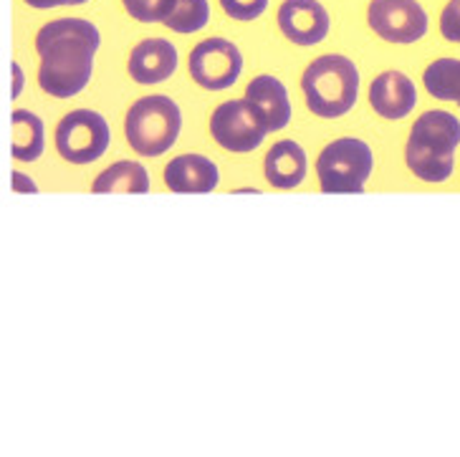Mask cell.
Masks as SVG:
<instances>
[{
  "instance_id": "1",
  "label": "cell",
  "mask_w": 460,
  "mask_h": 457,
  "mask_svg": "<svg viewBox=\"0 0 460 457\" xmlns=\"http://www.w3.org/2000/svg\"><path fill=\"white\" fill-rule=\"evenodd\" d=\"M102 43L99 28L84 18H58L39 31L41 56L39 83L49 96L71 99L82 94L94 74V54Z\"/></svg>"
},
{
  "instance_id": "2",
  "label": "cell",
  "mask_w": 460,
  "mask_h": 457,
  "mask_svg": "<svg viewBox=\"0 0 460 457\" xmlns=\"http://www.w3.org/2000/svg\"><path fill=\"white\" fill-rule=\"evenodd\" d=\"M460 147V119L443 109H430L420 114L412 124L405 145V164L412 175L440 185L453 177L456 149Z\"/></svg>"
},
{
  "instance_id": "3",
  "label": "cell",
  "mask_w": 460,
  "mask_h": 457,
  "mask_svg": "<svg viewBox=\"0 0 460 457\" xmlns=\"http://www.w3.org/2000/svg\"><path fill=\"white\" fill-rule=\"evenodd\" d=\"M304 99L312 114L339 119L349 114L359 96V71L352 58L341 54L319 56L301 76Z\"/></svg>"
},
{
  "instance_id": "4",
  "label": "cell",
  "mask_w": 460,
  "mask_h": 457,
  "mask_svg": "<svg viewBox=\"0 0 460 457\" xmlns=\"http://www.w3.org/2000/svg\"><path fill=\"white\" fill-rule=\"evenodd\" d=\"M182 114L170 96L149 94L137 99L127 111L124 135L129 147L142 157H160L180 136Z\"/></svg>"
},
{
  "instance_id": "5",
  "label": "cell",
  "mask_w": 460,
  "mask_h": 457,
  "mask_svg": "<svg viewBox=\"0 0 460 457\" xmlns=\"http://www.w3.org/2000/svg\"><path fill=\"white\" fill-rule=\"evenodd\" d=\"M372 170H375V152L357 136H341L329 142L316 160L319 188L326 195L365 192Z\"/></svg>"
},
{
  "instance_id": "6",
  "label": "cell",
  "mask_w": 460,
  "mask_h": 457,
  "mask_svg": "<svg viewBox=\"0 0 460 457\" xmlns=\"http://www.w3.org/2000/svg\"><path fill=\"white\" fill-rule=\"evenodd\" d=\"M107 119L94 109H74L56 127V149L71 164H92L109 149Z\"/></svg>"
},
{
  "instance_id": "7",
  "label": "cell",
  "mask_w": 460,
  "mask_h": 457,
  "mask_svg": "<svg viewBox=\"0 0 460 457\" xmlns=\"http://www.w3.org/2000/svg\"><path fill=\"white\" fill-rule=\"evenodd\" d=\"M210 135L228 152H253L269 135L266 121L248 99H230L210 114Z\"/></svg>"
},
{
  "instance_id": "8",
  "label": "cell",
  "mask_w": 460,
  "mask_h": 457,
  "mask_svg": "<svg viewBox=\"0 0 460 457\" xmlns=\"http://www.w3.org/2000/svg\"><path fill=\"white\" fill-rule=\"evenodd\" d=\"M190 76L208 92H223L230 89L241 71H243V56L241 48L228 39H205L190 51Z\"/></svg>"
},
{
  "instance_id": "9",
  "label": "cell",
  "mask_w": 460,
  "mask_h": 457,
  "mask_svg": "<svg viewBox=\"0 0 460 457\" xmlns=\"http://www.w3.org/2000/svg\"><path fill=\"white\" fill-rule=\"evenodd\" d=\"M367 23L387 43H418L428 33V13L418 0H372Z\"/></svg>"
},
{
  "instance_id": "10",
  "label": "cell",
  "mask_w": 460,
  "mask_h": 457,
  "mask_svg": "<svg viewBox=\"0 0 460 457\" xmlns=\"http://www.w3.org/2000/svg\"><path fill=\"white\" fill-rule=\"evenodd\" d=\"M332 18L319 0H284L279 8V28L296 46H316L326 39Z\"/></svg>"
},
{
  "instance_id": "11",
  "label": "cell",
  "mask_w": 460,
  "mask_h": 457,
  "mask_svg": "<svg viewBox=\"0 0 460 457\" xmlns=\"http://www.w3.org/2000/svg\"><path fill=\"white\" fill-rule=\"evenodd\" d=\"M369 104L382 119H405L418 104V89L402 71H382L369 86Z\"/></svg>"
},
{
  "instance_id": "12",
  "label": "cell",
  "mask_w": 460,
  "mask_h": 457,
  "mask_svg": "<svg viewBox=\"0 0 460 457\" xmlns=\"http://www.w3.org/2000/svg\"><path fill=\"white\" fill-rule=\"evenodd\" d=\"M164 185L172 192L185 195H205L220 185V172L213 160L205 154H180L164 167Z\"/></svg>"
},
{
  "instance_id": "13",
  "label": "cell",
  "mask_w": 460,
  "mask_h": 457,
  "mask_svg": "<svg viewBox=\"0 0 460 457\" xmlns=\"http://www.w3.org/2000/svg\"><path fill=\"white\" fill-rule=\"evenodd\" d=\"M127 68H129V76L145 86L167 81L177 68V48L164 39L142 40L132 48Z\"/></svg>"
},
{
  "instance_id": "14",
  "label": "cell",
  "mask_w": 460,
  "mask_h": 457,
  "mask_svg": "<svg viewBox=\"0 0 460 457\" xmlns=\"http://www.w3.org/2000/svg\"><path fill=\"white\" fill-rule=\"evenodd\" d=\"M245 99L258 109V114H261V119L266 121L269 132H279V129L288 127L291 101H288L286 86L276 76H271V74L256 76L245 89Z\"/></svg>"
},
{
  "instance_id": "15",
  "label": "cell",
  "mask_w": 460,
  "mask_h": 457,
  "mask_svg": "<svg viewBox=\"0 0 460 457\" xmlns=\"http://www.w3.org/2000/svg\"><path fill=\"white\" fill-rule=\"evenodd\" d=\"M306 152L294 139H281L276 142L266 160H263V172L269 185L276 189H294L306 180Z\"/></svg>"
},
{
  "instance_id": "16",
  "label": "cell",
  "mask_w": 460,
  "mask_h": 457,
  "mask_svg": "<svg viewBox=\"0 0 460 457\" xmlns=\"http://www.w3.org/2000/svg\"><path fill=\"white\" fill-rule=\"evenodd\" d=\"M46 132L43 119L28 109H15L11 114V154L18 162H36L43 154Z\"/></svg>"
},
{
  "instance_id": "17",
  "label": "cell",
  "mask_w": 460,
  "mask_h": 457,
  "mask_svg": "<svg viewBox=\"0 0 460 457\" xmlns=\"http://www.w3.org/2000/svg\"><path fill=\"white\" fill-rule=\"evenodd\" d=\"M92 192H129V195H145L149 192V175L139 162H114L102 175L92 182Z\"/></svg>"
},
{
  "instance_id": "18",
  "label": "cell",
  "mask_w": 460,
  "mask_h": 457,
  "mask_svg": "<svg viewBox=\"0 0 460 457\" xmlns=\"http://www.w3.org/2000/svg\"><path fill=\"white\" fill-rule=\"evenodd\" d=\"M428 94L440 101L460 104V58H438L422 74Z\"/></svg>"
},
{
  "instance_id": "19",
  "label": "cell",
  "mask_w": 460,
  "mask_h": 457,
  "mask_svg": "<svg viewBox=\"0 0 460 457\" xmlns=\"http://www.w3.org/2000/svg\"><path fill=\"white\" fill-rule=\"evenodd\" d=\"M208 21H210L208 0H177L175 11L164 21V26L175 33H195V31H203Z\"/></svg>"
},
{
  "instance_id": "20",
  "label": "cell",
  "mask_w": 460,
  "mask_h": 457,
  "mask_svg": "<svg viewBox=\"0 0 460 457\" xmlns=\"http://www.w3.org/2000/svg\"><path fill=\"white\" fill-rule=\"evenodd\" d=\"M122 5L139 23H164L175 11L177 0H122Z\"/></svg>"
},
{
  "instance_id": "21",
  "label": "cell",
  "mask_w": 460,
  "mask_h": 457,
  "mask_svg": "<svg viewBox=\"0 0 460 457\" xmlns=\"http://www.w3.org/2000/svg\"><path fill=\"white\" fill-rule=\"evenodd\" d=\"M220 5L233 21H256L269 8V0H220Z\"/></svg>"
},
{
  "instance_id": "22",
  "label": "cell",
  "mask_w": 460,
  "mask_h": 457,
  "mask_svg": "<svg viewBox=\"0 0 460 457\" xmlns=\"http://www.w3.org/2000/svg\"><path fill=\"white\" fill-rule=\"evenodd\" d=\"M440 33L443 39L460 43V0H450L440 13Z\"/></svg>"
},
{
  "instance_id": "23",
  "label": "cell",
  "mask_w": 460,
  "mask_h": 457,
  "mask_svg": "<svg viewBox=\"0 0 460 457\" xmlns=\"http://www.w3.org/2000/svg\"><path fill=\"white\" fill-rule=\"evenodd\" d=\"M11 188H13V192H23V195H28V192H39L36 180L23 175V172H13V175H11Z\"/></svg>"
},
{
  "instance_id": "24",
  "label": "cell",
  "mask_w": 460,
  "mask_h": 457,
  "mask_svg": "<svg viewBox=\"0 0 460 457\" xmlns=\"http://www.w3.org/2000/svg\"><path fill=\"white\" fill-rule=\"evenodd\" d=\"M31 8H39V11H49V8H58V5H82L86 0H23Z\"/></svg>"
},
{
  "instance_id": "25",
  "label": "cell",
  "mask_w": 460,
  "mask_h": 457,
  "mask_svg": "<svg viewBox=\"0 0 460 457\" xmlns=\"http://www.w3.org/2000/svg\"><path fill=\"white\" fill-rule=\"evenodd\" d=\"M11 74H13V89H11V96H13V99H18V96H21V92H23V71H21V66H18V64H13V66H11Z\"/></svg>"
},
{
  "instance_id": "26",
  "label": "cell",
  "mask_w": 460,
  "mask_h": 457,
  "mask_svg": "<svg viewBox=\"0 0 460 457\" xmlns=\"http://www.w3.org/2000/svg\"><path fill=\"white\" fill-rule=\"evenodd\" d=\"M458 107H460V104H458Z\"/></svg>"
}]
</instances>
